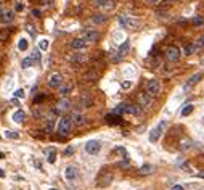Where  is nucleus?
I'll return each mask as SVG.
<instances>
[{"mask_svg": "<svg viewBox=\"0 0 204 190\" xmlns=\"http://www.w3.org/2000/svg\"><path fill=\"white\" fill-rule=\"evenodd\" d=\"M71 129H72V121H71V118H67V116L61 118L60 122H58V132L61 134V135H67V134L71 132Z\"/></svg>", "mask_w": 204, "mask_h": 190, "instance_id": "obj_1", "label": "nucleus"}, {"mask_svg": "<svg viewBox=\"0 0 204 190\" xmlns=\"http://www.w3.org/2000/svg\"><path fill=\"white\" fill-rule=\"evenodd\" d=\"M166 127H167V122H166V121H161L159 124H157V126L154 127V129H153V131L150 132V142L154 143V142L159 140L161 134H162V131L166 129Z\"/></svg>", "mask_w": 204, "mask_h": 190, "instance_id": "obj_2", "label": "nucleus"}, {"mask_svg": "<svg viewBox=\"0 0 204 190\" xmlns=\"http://www.w3.org/2000/svg\"><path fill=\"white\" fill-rule=\"evenodd\" d=\"M119 23H121L126 29H137L140 26V23L135 18H130V16H119Z\"/></svg>", "mask_w": 204, "mask_h": 190, "instance_id": "obj_3", "label": "nucleus"}, {"mask_svg": "<svg viewBox=\"0 0 204 190\" xmlns=\"http://www.w3.org/2000/svg\"><path fill=\"white\" fill-rule=\"evenodd\" d=\"M146 92H148L151 97H156V95L161 92V82L157 79H150L148 86H146Z\"/></svg>", "mask_w": 204, "mask_h": 190, "instance_id": "obj_4", "label": "nucleus"}, {"mask_svg": "<svg viewBox=\"0 0 204 190\" xmlns=\"http://www.w3.org/2000/svg\"><path fill=\"white\" fill-rule=\"evenodd\" d=\"M166 58L169 61H178L180 60V48L178 47H175V45H169L167 50H166Z\"/></svg>", "mask_w": 204, "mask_h": 190, "instance_id": "obj_5", "label": "nucleus"}, {"mask_svg": "<svg viewBox=\"0 0 204 190\" xmlns=\"http://www.w3.org/2000/svg\"><path fill=\"white\" fill-rule=\"evenodd\" d=\"M48 86L52 89H60L61 86H63V76H61L60 72H53V74L50 76V79H48Z\"/></svg>", "mask_w": 204, "mask_h": 190, "instance_id": "obj_6", "label": "nucleus"}, {"mask_svg": "<svg viewBox=\"0 0 204 190\" xmlns=\"http://www.w3.org/2000/svg\"><path fill=\"white\" fill-rule=\"evenodd\" d=\"M129 48H130V44H129V40H126V42H124L121 47H119V50H117L116 57L112 58V61H116V63H117V61H121V60H122V58H124V57H126V55H127Z\"/></svg>", "mask_w": 204, "mask_h": 190, "instance_id": "obj_7", "label": "nucleus"}, {"mask_svg": "<svg viewBox=\"0 0 204 190\" xmlns=\"http://www.w3.org/2000/svg\"><path fill=\"white\" fill-rule=\"evenodd\" d=\"M100 150H101V145H100L98 140H90V142L85 143V152L90 153V155H97Z\"/></svg>", "mask_w": 204, "mask_h": 190, "instance_id": "obj_8", "label": "nucleus"}, {"mask_svg": "<svg viewBox=\"0 0 204 190\" xmlns=\"http://www.w3.org/2000/svg\"><path fill=\"white\" fill-rule=\"evenodd\" d=\"M138 103H140V107H150L151 95L148 92H140L138 93Z\"/></svg>", "mask_w": 204, "mask_h": 190, "instance_id": "obj_9", "label": "nucleus"}, {"mask_svg": "<svg viewBox=\"0 0 204 190\" xmlns=\"http://www.w3.org/2000/svg\"><path fill=\"white\" fill-rule=\"evenodd\" d=\"M126 113L133 114V116H140V114H141V107H140V105L126 103Z\"/></svg>", "mask_w": 204, "mask_h": 190, "instance_id": "obj_10", "label": "nucleus"}, {"mask_svg": "<svg viewBox=\"0 0 204 190\" xmlns=\"http://www.w3.org/2000/svg\"><path fill=\"white\" fill-rule=\"evenodd\" d=\"M71 108V100L69 98H61L58 105H56V111H60V113H63V111H67Z\"/></svg>", "mask_w": 204, "mask_h": 190, "instance_id": "obj_11", "label": "nucleus"}, {"mask_svg": "<svg viewBox=\"0 0 204 190\" xmlns=\"http://www.w3.org/2000/svg\"><path fill=\"white\" fill-rule=\"evenodd\" d=\"M82 37L85 39V42H97L100 39V32H97V31H85Z\"/></svg>", "mask_w": 204, "mask_h": 190, "instance_id": "obj_12", "label": "nucleus"}, {"mask_svg": "<svg viewBox=\"0 0 204 190\" xmlns=\"http://www.w3.org/2000/svg\"><path fill=\"white\" fill-rule=\"evenodd\" d=\"M201 79H202V72H196V74H193V76H191L190 79H188V84L185 86V90H190V89H191V86H195V84H198V82H199Z\"/></svg>", "mask_w": 204, "mask_h": 190, "instance_id": "obj_13", "label": "nucleus"}, {"mask_svg": "<svg viewBox=\"0 0 204 190\" xmlns=\"http://www.w3.org/2000/svg\"><path fill=\"white\" fill-rule=\"evenodd\" d=\"M85 39L84 37H79V39H72V42H71V48H76V50H81L85 47Z\"/></svg>", "mask_w": 204, "mask_h": 190, "instance_id": "obj_14", "label": "nucleus"}, {"mask_svg": "<svg viewBox=\"0 0 204 190\" xmlns=\"http://www.w3.org/2000/svg\"><path fill=\"white\" fill-rule=\"evenodd\" d=\"M64 176H66L67 181H72V179L77 177V169H76L74 166H67L66 171H64Z\"/></svg>", "mask_w": 204, "mask_h": 190, "instance_id": "obj_15", "label": "nucleus"}, {"mask_svg": "<svg viewBox=\"0 0 204 190\" xmlns=\"http://www.w3.org/2000/svg\"><path fill=\"white\" fill-rule=\"evenodd\" d=\"M105 119H106L108 124H119V122H121V114L111 113V114H106Z\"/></svg>", "mask_w": 204, "mask_h": 190, "instance_id": "obj_16", "label": "nucleus"}, {"mask_svg": "<svg viewBox=\"0 0 204 190\" xmlns=\"http://www.w3.org/2000/svg\"><path fill=\"white\" fill-rule=\"evenodd\" d=\"M79 103H81L82 108H88V107H92L93 100H92V97H90V95H82L81 100H79Z\"/></svg>", "mask_w": 204, "mask_h": 190, "instance_id": "obj_17", "label": "nucleus"}, {"mask_svg": "<svg viewBox=\"0 0 204 190\" xmlns=\"http://www.w3.org/2000/svg\"><path fill=\"white\" fill-rule=\"evenodd\" d=\"M85 60H87L85 55L77 53V55H74V57L71 58V63H72V65H82V63H85Z\"/></svg>", "mask_w": 204, "mask_h": 190, "instance_id": "obj_18", "label": "nucleus"}, {"mask_svg": "<svg viewBox=\"0 0 204 190\" xmlns=\"http://www.w3.org/2000/svg\"><path fill=\"white\" fill-rule=\"evenodd\" d=\"M92 21H93V23L95 24H103V23H106V21H108V16L106 15H93L92 16Z\"/></svg>", "mask_w": 204, "mask_h": 190, "instance_id": "obj_19", "label": "nucleus"}, {"mask_svg": "<svg viewBox=\"0 0 204 190\" xmlns=\"http://www.w3.org/2000/svg\"><path fill=\"white\" fill-rule=\"evenodd\" d=\"M11 118H13L15 122H22V121L26 119V114H24V111L18 110V111H15V113H13V116H11Z\"/></svg>", "mask_w": 204, "mask_h": 190, "instance_id": "obj_20", "label": "nucleus"}, {"mask_svg": "<svg viewBox=\"0 0 204 190\" xmlns=\"http://www.w3.org/2000/svg\"><path fill=\"white\" fill-rule=\"evenodd\" d=\"M196 44H188V45H185V48H183V53L185 55H193L195 52H196Z\"/></svg>", "mask_w": 204, "mask_h": 190, "instance_id": "obj_21", "label": "nucleus"}, {"mask_svg": "<svg viewBox=\"0 0 204 190\" xmlns=\"http://www.w3.org/2000/svg\"><path fill=\"white\" fill-rule=\"evenodd\" d=\"M153 171H154V166H151V164H145L140 167V174H151Z\"/></svg>", "mask_w": 204, "mask_h": 190, "instance_id": "obj_22", "label": "nucleus"}, {"mask_svg": "<svg viewBox=\"0 0 204 190\" xmlns=\"http://www.w3.org/2000/svg\"><path fill=\"white\" fill-rule=\"evenodd\" d=\"M48 155H47V160H48V163H55V160H56V152L53 148H48V152H47Z\"/></svg>", "mask_w": 204, "mask_h": 190, "instance_id": "obj_23", "label": "nucleus"}, {"mask_svg": "<svg viewBox=\"0 0 204 190\" xmlns=\"http://www.w3.org/2000/svg\"><path fill=\"white\" fill-rule=\"evenodd\" d=\"M193 110H195V107H193V105H185V107H183V110H182V116H188V114H191V113H193Z\"/></svg>", "mask_w": 204, "mask_h": 190, "instance_id": "obj_24", "label": "nucleus"}, {"mask_svg": "<svg viewBox=\"0 0 204 190\" xmlns=\"http://www.w3.org/2000/svg\"><path fill=\"white\" fill-rule=\"evenodd\" d=\"M13 19V12H3L2 13V21L3 23H10Z\"/></svg>", "mask_w": 204, "mask_h": 190, "instance_id": "obj_25", "label": "nucleus"}, {"mask_svg": "<svg viewBox=\"0 0 204 190\" xmlns=\"http://www.w3.org/2000/svg\"><path fill=\"white\" fill-rule=\"evenodd\" d=\"M72 118H74V122L77 126H82L84 122H85V121H84V116L79 114V113H74V114H72Z\"/></svg>", "mask_w": 204, "mask_h": 190, "instance_id": "obj_26", "label": "nucleus"}, {"mask_svg": "<svg viewBox=\"0 0 204 190\" xmlns=\"http://www.w3.org/2000/svg\"><path fill=\"white\" fill-rule=\"evenodd\" d=\"M48 45H50V42L47 40V39H40V40H39V48L40 50H47Z\"/></svg>", "mask_w": 204, "mask_h": 190, "instance_id": "obj_27", "label": "nucleus"}, {"mask_svg": "<svg viewBox=\"0 0 204 190\" xmlns=\"http://www.w3.org/2000/svg\"><path fill=\"white\" fill-rule=\"evenodd\" d=\"M18 48L21 50V52H24V50L27 48V40L26 39H19L18 40Z\"/></svg>", "mask_w": 204, "mask_h": 190, "instance_id": "obj_28", "label": "nucleus"}, {"mask_svg": "<svg viewBox=\"0 0 204 190\" xmlns=\"http://www.w3.org/2000/svg\"><path fill=\"white\" fill-rule=\"evenodd\" d=\"M32 65H34V60H32V58H24V60L21 61V66H22V68H29V66H32Z\"/></svg>", "mask_w": 204, "mask_h": 190, "instance_id": "obj_29", "label": "nucleus"}, {"mask_svg": "<svg viewBox=\"0 0 204 190\" xmlns=\"http://www.w3.org/2000/svg\"><path fill=\"white\" fill-rule=\"evenodd\" d=\"M5 135H7V139H19V134L18 132H15V131H7L5 132Z\"/></svg>", "mask_w": 204, "mask_h": 190, "instance_id": "obj_30", "label": "nucleus"}, {"mask_svg": "<svg viewBox=\"0 0 204 190\" xmlns=\"http://www.w3.org/2000/svg\"><path fill=\"white\" fill-rule=\"evenodd\" d=\"M71 90H72V86H61V87H60V92L63 93V95L69 93Z\"/></svg>", "mask_w": 204, "mask_h": 190, "instance_id": "obj_31", "label": "nucleus"}, {"mask_svg": "<svg viewBox=\"0 0 204 190\" xmlns=\"http://www.w3.org/2000/svg\"><path fill=\"white\" fill-rule=\"evenodd\" d=\"M196 47H198V48H202V47H204V36H201V37L196 40Z\"/></svg>", "mask_w": 204, "mask_h": 190, "instance_id": "obj_32", "label": "nucleus"}, {"mask_svg": "<svg viewBox=\"0 0 204 190\" xmlns=\"http://www.w3.org/2000/svg\"><path fill=\"white\" fill-rule=\"evenodd\" d=\"M15 97L16 98H22V97H24V90H22V89H18V90L15 92Z\"/></svg>", "mask_w": 204, "mask_h": 190, "instance_id": "obj_33", "label": "nucleus"}, {"mask_svg": "<svg viewBox=\"0 0 204 190\" xmlns=\"http://www.w3.org/2000/svg\"><path fill=\"white\" fill-rule=\"evenodd\" d=\"M106 2H108V0H93V5H95V7H103Z\"/></svg>", "mask_w": 204, "mask_h": 190, "instance_id": "obj_34", "label": "nucleus"}, {"mask_svg": "<svg viewBox=\"0 0 204 190\" xmlns=\"http://www.w3.org/2000/svg\"><path fill=\"white\" fill-rule=\"evenodd\" d=\"M193 23H195L196 26H201V24H202V18H201V16H196V18L193 19Z\"/></svg>", "mask_w": 204, "mask_h": 190, "instance_id": "obj_35", "label": "nucleus"}, {"mask_svg": "<svg viewBox=\"0 0 204 190\" xmlns=\"http://www.w3.org/2000/svg\"><path fill=\"white\" fill-rule=\"evenodd\" d=\"M31 58H32L34 61H37L39 58H40V55H39V52H37V50H36V52H32V55H31Z\"/></svg>", "mask_w": 204, "mask_h": 190, "instance_id": "obj_36", "label": "nucleus"}, {"mask_svg": "<svg viewBox=\"0 0 204 190\" xmlns=\"http://www.w3.org/2000/svg\"><path fill=\"white\" fill-rule=\"evenodd\" d=\"M43 98H45V95H39V97H36V98H34V103H40Z\"/></svg>", "mask_w": 204, "mask_h": 190, "instance_id": "obj_37", "label": "nucleus"}, {"mask_svg": "<svg viewBox=\"0 0 204 190\" xmlns=\"http://www.w3.org/2000/svg\"><path fill=\"white\" fill-rule=\"evenodd\" d=\"M52 129H53V121H48V126L45 127V131H47V132H52Z\"/></svg>", "mask_w": 204, "mask_h": 190, "instance_id": "obj_38", "label": "nucleus"}, {"mask_svg": "<svg viewBox=\"0 0 204 190\" xmlns=\"http://www.w3.org/2000/svg\"><path fill=\"white\" fill-rule=\"evenodd\" d=\"M72 152H74V148L69 147V148H66V150H64V155H66V156H69V155H72Z\"/></svg>", "mask_w": 204, "mask_h": 190, "instance_id": "obj_39", "label": "nucleus"}, {"mask_svg": "<svg viewBox=\"0 0 204 190\" xmlns=\"http://www.w3.org/2000/svg\"><path fill=\"white\" fill-rule=\"evenodd\" d=\"M26 27H27V31H29V32H31V34H32V36H36V29H34V27H32L31 24H27Z\"/></svg>", "mask_w": 204, "mask_h": 190, "instance_id": "obj_40", "label": "nucleus"}, {"mask_svg": "<svg viewBox=\"0 0 204 190\" xmlns=\"http://www.w3.org/2000/svg\"><path fill=\"white\" fill-rule=\"evenodd\" d=\"M16 10H18V12H22V10H24V3H16Z\"/></svg>", "mask_w": 204, "mask_h": 190, "instance_id": "obj_41", "label": "nucleus"}, {"mask_svg": "<svg viewBox=\"0 0 204 190\" xmlns=\"http://www.w3.org/2000/svg\"><path fill=\"white\" fill-rule=\"evenodd\" d=\"M31 15H32V16H39V15H40V12H39V10H32Z\"/></svg>", "mask_w": 204, "mask_h": 190, "instance_id": "obj_42", "label": "nucleus"}, {"mask_svg": "<svg viewBox=\"0 0 204 190\" xmlns=\"http://www.w3.org/2000/svg\"><path fill=\"white\" fill-rule=\"evenodd\" d=\"M171 190H183V187H182V185H174Z\"/></svg>", "mask_w": 204, "mask_h": 190, "instance_id": "obj_43", "label": "nucleus"}, {"mask_svg": "<svg viewBox=\"0 0 204 190\" xmlns=\"http://www.w3.org/2000/svg\"><path fill=\"white\" fill-rule=\"evenodd\" d=\"M0 177H5V172H3L2 167H0Z\"/></svg>", "mask_w": 204, "mask_h": 190, "instance_id": "obj_44", "label": "nucleus"}, {"mask_svg": "<svg viewBox=\"0 0 204 190\" xmlns=\"http://www.w3.org/2000/svg\"><path fill=\"white\" fill-rule=\"evenodd\" d=\"M146 2H148V3H156L157 0H146Z\"/></svg>", "mask_w": 204, "mask_h": 190, "instance_id": "obj_45", "label": "nucleus"}, {"mask_svg": "<svg viewBox=\"0 0 204 190\" xmlns=\"http://www.w3.org/2000/svg\"><path fill=\"white\" fill-rule=\"evenodd\" d=\"M199 177H202V179H204V169H202V171L199 172Z\"/></svg>", "mask_w": 204, "mask_h": 190, "instance_id": "obj_46", "label": "nucleus"}, {"mask_svg": "<svg viewBox=\"0 0 204 190\" xmlns=\"http://www.w3.org/2000/svg\"><path fill=\"white\" fill-rule=\"evenodd\" d=\"M0 158H3V153L2 152H0Z\"/></svg>", "mask_w": 204, "mask_h": 190, "instance_id": "obj_47", "label": "nucleus"}, {"mask_svg": "<svg viewBox=\"0 0 204 190\" xmlns=\"http://www.w3.org/2000/svg\"><path fill=\"white\" fill-rule=\"evenodd\" d=\"M201 63H202V65H204V58H202V60H201Z\"/></svg>", "mask_w": 204, "mask_h": 190, "instance_id": "obj_48", "label": "nucleus"}, {"mask_svg": "<svg viewBox=\"0 0 204 190\" xmlns=\"http://www.w3.org/2000/svg\"><path fill=\"white\" fill-rule=\"evenodd\" d=\"M52 190H55V188H52Z\"/></svg>", "mask_w": 204, "mask_h": 190, "instance_id": "obj_49", "label": "nucleus"}]
</instances>
